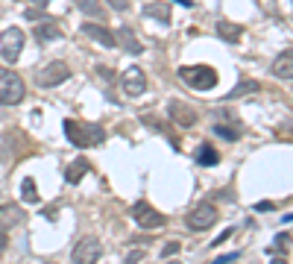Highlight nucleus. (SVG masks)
Segmentation results:
<instances>
[{"label":"nucleus","instance_id":"obj_8","mask_svg":"<svg viewBox=\"0 0 293 264\" xmlns=\"http://www.w3.org/2000/svg\"><path fill=\"white\" fill-rule=\"evenodd\" d=\"M132 217H135V223H138L141 229H147V232L161 229L167 223V217L155 209V206H150V203H135V206H132Z\"/></svg>","mask_w":293,"mask_h":264},{"label":"nucleus","instance_id":"obj_15","mask_svg":"<svg viewBox=\"0 0 293 264\" xmlns=\"http://www.w3.org/2000/svg\"><path fill=\"white\" fill-rule=\"evenodd\" d=\"M73 3H76V9H79L82 15H88L91 21H100V24H103V18H106L103 0H73Z\"/></svg>","mask_w":293,"mask_h":264},{"label":"nucleus","instance_id":"obj_12","mask_svg":"<svg viewBox=\"0 0 293 264\" xmlns=\"http://www.w3.org/2000/svg\"><path fill=\"white\" fill-rule=\"evenodd\" d=\"M270 73L276 79H293V47L290 50H281L270 65Z\"/></svg>","mask_w":293,"mask_h":264},{"label":"nucleus","instance_id":"obj_24","mask_svg":"<svg viewBox=\"0 0 293 264\" xmlns=\"http://www.w3.org/2000/svg\"><path fill=\"white\" fill-rule=\"evenodd\" d=\"M176 252H179V241H170V244H164V249H161V258H170Z\"/></svg>","mask_w":293,"mask_h":264},{"label":"nucleus","instance_id":"obj_10","mask_svg":"<svg viewBox=\"0 0 293 264\" xmlns=\"http://www.w3.org/2000/svg\"><path fill=\"white\" fill-rule=\"evenodd\" d=\"M121 85H123V91H126L129 97H138V94H144V91H147V73H144L138 65H132V68L123 70Z\"/></svg>","mask_w":293,"mask_h":264},{"label":"nucleus","instance_id":"obj_5","mask_svg":"<svg viewBox=\"0 0 293 264\" xmlns=\"http://www.w3.org/2000/svg\"><path fill=\"white\" fill-rule=\"evenodd\" d=\"M217 209L211 206V203H197L193 209L188 211V217H185V226L190 229V232H208V229L217 223Z\"/></svg>","mask_w":293,"mask_h":264},{"label":"nucleus","instance_id":"obj_22","mask_svg":"<svg viewBox=\"0 0 293 264\" xmlns=\"http://www.w3.org/2000/svg\"><path fill=\"white\" fill-rule=\"evenodd\" d=\"M88 170V161L85 158H76L73 161V167H68V182H79V176Z\"/></svg>","mask_w":293,"mask_h":264},{"label":"nucleus","instance_id":"obj_27","mask_svg":"<svg viewBox=\"0 0 293 264\" xmlns=\"http://www.w3.org/2000/svg\"><path fill=\"white\" fill-rule=\"evenodd\" d=\"M141 258H144V249H132V252L126 255V264H138Z\"/></svg>","mask_w":293,"mask_h":264},{"label":"nucleus","instance_id":"obj_26","mask_svg":"<svg viewBox=\"0 0 293 264\" xmlns=\"http://www.w3.org/2000/svg\"><path fill=\"white\" fill-rule=\"evenodd\" d=\"M24 15L30 18V21H41V18H44V9H38V6H30Z\"/></svg>","mask_w":293,"mask_h":264},{"label":"nucleus","instance_id":"obj_23","mask_svg":"<svg viewBox=\"0 0 293 264\" xmlns=\"http://www.w3.org/2000/svg\"><path fill=\"white\" fill-rule=\"evenodd\" d=\"M214 132H217L220 138H226V141H238V138H241V132H238L235 126H223V123H217V126H214Z\"/></svg>","mask_w":293,"mask_h":264},{"label":"nucleus","instance_id":"obj_6","mask_svg":"<svg viewBox=\"0 0 293 264\" xmlns=\"http://www.w3.org/2000/svg\"><path fill=\"white\" fill-rule=\"evenodd\" d=\"M68 76H70L68 62L56 59V62H47L44 68L35 70V85H41V88H56V85H62Z\"/></svg>","mask_w":293,"mask_h":264},{"label":"nucleus","instance_id":"obj_1","mask_svg":"<svg viewBox=\"0 0 293 264\" xmlns=\"http://www.w3.org/2000/svg\"><path fill=\"white\" fill-rule=\"evenodd\" d=\"M65 135L73 147L88 150V147H97L106 141V129L100 123H88V121H65Z\"/></svg>","mask_w":293,"mask_h":264},{"label":"nucleus","instance_id":"obj_16","mask_svg":"<svg viewBox=\"0 0 293 264\" xmlns=\"http://www.w3.org/2000/svg\"><path fill=\"white\" fill-rule=\"evenodd\" d=\"M147 18H153V21H161V24H170V6L164 3V0H153V3H147L144 9H141Z\"/></svg>","mask_w":293,"mask_h":264},{"label":"nucleus","instance_id":"obj_3","mask_svg":"<svg viewBox=\"0 0 293 264\" xmlns=\"http://www.w3.org/2000/svg\"><path fill=\"white\" fill-rule=\"evenodd\" d=\"M24 79L12 68H0V106H18L24 103Z\"/></svg>","mask_w":293,"mask_h":264},{"label":"nucleus","instance_id":"obj_9","mask_svg":"<svg viewBox=\"0 0 293 264\" xmlns=\"http://www.w3.org/2000/svg\"><path fill=\"white\" fill-rule=\"evenodd\" d=\"M82 35H88L91 41H97V44L106 47V50H115V47H118L115 33H112L109 27H103L100 21H85V24H82Z\"/></svg>","mask_w":293,"mask_h":264},{"label":"nucleus","instance_id":"obj_14","mask_svg":"<svg viewBox=\"0 0 293 264\" xmlns=\"http://www.w3.org/2000/svg\"><path fill=\"white\" fill-rule=\"evenodd\" d=\"M115 38H118V47H123L126 53H132V56H138L144 47H141V41L135 38V33L129 30V27H121L118 33H115Z\"/></svg>","mask_w":293,"mask_h":264},{"label":"nucleus","instance_id":"obj_28","mask_svg":"<svg viewBox=\"0 0 293 264\" xmlns=\"http://www.w3.org/2000/svg\"><path fill=\"white\" fill-rule=\"evenodd\" d=\"M238 258V252H229V255H223V258H217L214 264H229V261H235Z\"/></svg>","mask_w":293,"mask_h":264},{"label":"nucleus","instance_id":"obj_30","mask_svg":"<svg viewBox=\"0 0 293 264\" xmlns=\"http://www.w3.org/2000/svg\"><path fill=\"white\" fill-rule=\"evenodd\" d=\"M33 3H38V6H47V3H50V0H33Z\"/></svg>","mask_w":293,"mask_h":264},{"label":"nucleus","instance_id":"obj_21","mask_svg":"<svg viewBox=\"0 0 293 264\" xmlns=\"http://www.w3.org/2000/svg\"><path fill=\"white\" fill-rule=\"evenodd\" d=\"M258 82H255V79H243L241 85L238 88H232V91H229V100H235V97H243V94H252V91H258Z\"/></svg>","mask_w":293,"mask_h":264},{"label":"nucleus","instance_id":"obj_4","mask_svg":"<svg viewBox=\"0 0 293 264\" xmlns=\"http://www.w3.org/2000/svg\"><path fill=\"white\" fill-rule=\"evenodd\" d=\"M103 258V244H100V238H94V235H85V238H79L73 249H70V261L73 264H97Z\"/></svg>","mask_w":293,"mask_h":264},{"label":"nucleus","instance_id":"obj_19","mask_svg":"<svg viewBox=\"0 0 293 264\" xmlns=\"http://www.w3.org/2000/svg\"><path fill=\"white\" fill-rule=\"evenodd\" d=\"M35 38H38V41H59V38H62V30H59L53 21H47V24H38V27H35Z\"/></svg>","mask_w":293,"mask_h":264},{"label":"nucleus","instance_id":"obj_2","mask_svg":"<svg viewBox=\"0 0 293 264\" xmlns=\"http://www.w3.org/2000/svg\"><path fill=\"white\" fill-rule=\"evenodd\" d=\"M179 79L193 91H211L220 76L211 65H185V68H179Z\"/></svg>","mask_w":293,"mask_h":264},{"label":"nucleus","instance_id":"obj_29","mask_svg":"<svg viewBox=\"0 0 293 264\" xmlns=\"http://www.w3.org/2000/svg\"><path fill=\"white\" fill-rule=\"evenodd\" d=\"M6 246H9V238H6V232H0V252H3Z\"/></svg>","mask_w":293,"mask_h":264},{"label":"nucleus","instance_id":"obj_11","mask_svg":"<svg viewBox=\"0 0 293 264\" xmlns=\"http://www.w3.org/2000/svg\"><path fill=\"white\" fill-rule=\"evenodd\" d=\"M167 115H170L182 129H188V126L197 123V112H193L190 106H185L182 100H170V103H167Z\"/></svg>","mask_w":293,"mask_h":264},{"label":"nucleus","instance_id":"obj_7","mask_svg":"<svg viewBox=\"0 0 293 264\" xmlns=\"http://www.w3.org/2000/svg\"><path fill=\"white\" fill-rule=\"evenodd\" d=\"M24 41H27L24 30H18V27L3 30V33H0V56H3L6 62H18V56L24 53Z\"/></svg>","mask_w":293,"mask_h":264},{"label":"nucleus","instance_id":"obj_13","mask_svg":"<svg viewBox=\"0 0 293 264\" xmlns=\"http://www.w3.org/2000/svg\"><path fill=\"white\" fill-rule=\"evenodd\" d=\"M24 220V209L15 206V203H0V226L9 229V226H18Z\"/></svg>","mask_w":293,"mask_h":264},{"label":"nucleus","instance_id":"obj_18","mask_svg":"<svg viewBox=\"0 0 293 264\" xmlns=\"http://www.w3.org/2000/svg\"><path fill=\"white\" fill-rule=\"evenodd\" d=\"M217 161H220V156H217V150H214L208 141L197 147V164H203V167H214Z\"/></svg>","mask_w":293,"mask_h":264},{"label":"nucleus","instance_id":"obj_17","mask_svg":"<svg viewBox=\"0 0 293 264\" xmlns=\"http://www.w3.org/2000/svg\"><path fill=\"white\" fill-rule=\"evenodd\" d=\"M217 35L223 38V41H241V35H243V27L241 24H232V21H217Z\"/></svg>","mask_w":293,"mask_h":264},{"label":"nucleus","instance_id":"obj_20","mask_svg":"<svg viewBox=\"0 0 293 264\" xmlns=\"http://www.w3.org/2000/svg\"><path fill=\"white\" fill-rule=\"evenodd\" d=\"M21 200H24V203H38L35 179H30V176H24V182H21Z\"/></svg>","mask_w":293,"mask_h":264},{"label":"nucleus","instance_id":"obj_25","mask_svg":"<svg viewBox=\"0 0 293 264\" xmlns=\"http://www.w3.org/2000/svg\"><path fill=\"white\" fill-rule=\"evenodd\" d=\"M103 3H109L115 12H126L129 9V0H103Z\"/></svg>","mask_w":293,"mask_h":264}]
</instances>
